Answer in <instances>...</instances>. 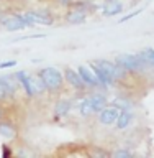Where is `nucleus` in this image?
Returning a JSON list of instances; mask_svg holds the SVG:
<instances>
[{
	"instance_id": "nucleus-1",
	"label": "nucleus",
	"mask_w": 154,
	"mask_h": 158,
	"mask_svg": "<svg viewBox=\"0 0 154 158\" xmlns=\"http://www.w3.org/2000/svg\"><path fill=\"white\" fill-rule=\"evenodd\" d=\"M36 74L43 79L48 94L57 96V94H61L64 91V84H66V81H64V74H62L61 69H57L54 66H44V68L39 69Z\"/></svg>"
},
{
	"instance_id": "nucleus-2",
	"label": "nucleus",
	"mask_w": 154,
	"mask_h": 158,
	"mask_svg": "<svg viewBox=\"0 0 154 158\" xmlns=\"http://www.w3.org/2000/svg\"><path fill=\"white\" fill-rule=\"evenodd\" d=\"M115 63L125 69L128 74H140L144 73L146 69H149L141 53H121L115 58Z\"/></svg>"
},
{
	"instance_id": "nucleus-3",
	"label": "nucleus",
	"mask_w": 154,
	"mask_h": 158,
	"mask_svg": "<svg viewBox=\"0 0 154 158\" xmlns=\"http://www.w3.org/2000/svg\"><path fill=\"white\" fill-rule=\"evenodd\" d=\"M0 25H2L3 30L12 31V33L13 31H22V30L31 27L23 13H7V15H3V17H0Z\"/></svg>"
},
{
	"instance_id": "nucleus-4",
	"label": "nucleus",
	"mask_w": 154,
	"mask_h": 158,
	"mask_svg": "<svg viewBox=\"0 0 154 158\" xmlns=\"http://www.w3.org/2000/svg\"><path fill=\"white\" fill-rule=\"evenodd\" d=\"M23 15L26 17L31 27H34V25L51 27V25H54V15L49 10H25Z\"/></svg>"
},
{
	"instance_id": "nucleus-5",
	"label": "nucleus",
	"mask_w": 154,
	"mask_h": 158,
	"mask_svg": "<svg viewBox=\"0 0 154 158\" xmlns=\"http://www.w3.org/2000/svg\"><path fill=\"white\" fill-rule=\"evenodd\" d=\"M18 82H20V87H22V92L25 94V97L28 99H34L36 97V91H34V84H33V74H30L28 71H17L15 73Z\"/></svg>"
},
{
	"instance_id": "nucleus-6",
	"label": "nucleus",
	"mask_w": 154,
	"mask_h": 158,
	"mask_svg": "<svg viewBox=\"0 0 154 158\" xmlns=\"http://www.w3.org/2000/svg\"><path fill=\"white\" fill-rule=\"evenodd\" d=\"M64 81H66V84H69L76 92H85L87 91V84L82 81V77H81V74L77 73V69H72V68H64Z\"/></svg>"
},
{
	"instance_id": "nucleus-7",
	"label": "nucleus",
	"mask_w": 154,
	"mask_h": 158,
	"mask_svg": "<svg viewBox=\"0 0 154 158\" xmlns=\"http://www.w3.org/2000/svg\"><path fill=\"white\" fill-rule=\"evenodd\" d=\"M77 73L81 74L82 81L87 84V87L90 89H102V84L98 81L97 74L93 73V69L90 66H85V64H81V66H77Z\"/></svg>"
},
{
	"instance_id": "nucleus-8",
	"label": "nucleus",
	"mask_w": 154,
	"mask_h": 158,
	"mask_svg": "<svg viewBox=\"0 0 154 158\" xmlns=\"http://www.w3.org/2000/svg\"><path fill=\"white\" fill-rule=\"evenodd\" d=\"M72 106L74 104H72L71 99L59 97L56 101V104H54V107H53V118L54 120H61V118L67 117L72 110Z\"/></svg>"
},
{
	"instance_id": "nucleus-9",
	"label": "nucleus",
	"mask_w": 154,
	"mask_h": 158,
	"mask_svg": "<svg viewBox=\"0 0 154 158\" xmlns=\"http://www.w3.org/2000/svg\"><path fill=\"white\" fill-rule=\"evenodd\" d=\"M118 114H120V109H116L113 106L103 107L102 110L97 114L98 123H100V125H115V122L118 118Z\"/></svg>"
},
{
	"instance_id": "nucleus-10",
	"label": "nucleus",
	"mask_w": 154,
	"mask_h": 158,
	"mask_svg": "<svg viewBox=\"0 0 154 158\" xmlns=\"http://www.w3.org/2000/svg\"><path fill=\"white\" fill-rule=\"evenodd\" d=\"M18 125L10 118H0V137L5 140H17L18 137Z\"/></svg>"
},
{
	"instance_id": "nucleus-11",
	"label": "nucleus",
	"mask_w": 154,
	"mask_h": 158,
	"mask_svg": "<svg viewBox=\"0 0 154 158\" xmlns=\"http://www.w3.org/2000/svg\"><path fill=\"white\" fill-rule=\"evenodd\" d=\"M123 10H125V5L121 0H105L102 3V15L105 18L116 17V15L123 13Z\"/></svg>"
},
{
	"instance_id": "nucleus-12",
	"label": "nucleus",
	"mask_w": 154,
	"mask_h": 158,
	"mask_svg": "<svg viewBox=\"0 0 154 158\" xmlns=\"http://www.w3.org/2000/svg\"><path fill=\"white\" fill-rule=\"evenodd\" d=\"M2 81H3L5 89H7L8 99H15V97H17V94L22 91L18 79H17V76H15V73L13 74H7V76H2Z\"/></svg>"
},
{
	"instance_id": "nucleus-13",
	"label": "nucleus",
	"mask_w": 154,
	"mask_h": 158,
	"mask_svg": "<svg viewBox=\"0 0 154 158\" xmlns=\"http://www.w3.org/2000/svg\"><path fill=\"white\" fill-rule=\"evenodd\" d=\"M87 17H89L87 13H84L74 7H69L66 15H64V20H66L67 25H82L87 22Z\"/></svg>"
},
{
	"instance_id": "nucleus-14",
	"label": "nucleus",
	"mask_w": 154,
	"mask_h": 158,
	"mask_svg": "<svg viewBox=\"0 0 154 158\" xmlns=\"http://www.w3.org/2000/svg\"><path fill=\"white\" fill-rule=\"evenodd\" d=\"M89 99H90V104H92V109H93V114H95V115L103 107L108 106V97H107V94H103V92L95 91V92L89 94Z\"/></svg>"
},
{
	"instance_id": "nucleus-15",
	"label": "nucleus",
	"mask_w": 154,
	"mask_h": 158,
	"mask_svg": "<svg viewBox=\"0 0 154 158\" xmlns=\"http://www.w3.org/2000/svg\"><path fill=\"white\" fill-rule=\"evenodd\" d=\"M133 120H135V112L133 110H120L118 118L115 122L116 130H126V128L133 123Z\"/></svg>"
},
{
	"instance_id": "nucleus-16",
	"label": "nucleus",
	"mask_w": 154,
	"mask_h": 158,
	"mask_svg": "<svg viewBox=\"0 0 154 158\" xmlns=\"http://www.w3.org/2000/svg\"><path fill=\"white\" fill-rule=\"evenodd\" d=\"M108 106H113V107L120 109V110H133L135 109V101H131L126 96H116L112 101H108Z\"/></svg>"
},
{
	"instance_id": "nucleus-17",
	"label": "nucleus",
	"mask_w": 154,
	"mask_h": 158,
	"mask_svg": "<svg viewBox=\"0 0 154 158\" xmlns=\"http://www.w3.org/2000/svg\"><path fill=\"white\" fill-rule=\"evenodd\" d=\"M79 114H81L84 118H90L92 115H95V114H93V109H92V104H90V99H89V94L79 101Z\"/></svg>"
},
{
	"instance_id": "nucleus-18",
	"label": "nucleus",
	"mask_w": 154,
	"mask_h": 158,
	"mask_svg": "<svg viewBox=\"0 0 154 158\" xmlns=\"http://www.w3.org/2000/svg\"><path fill=\"white\" fill-rule=\"evenodd\" d=\"M33 84H34V91H36V97H41L44 94H48L46 86H44L43 79L38 76V74H33Z\"/></svg>"
},
{
	"instance_id": "nucleus-19",
	"label": "nucleus",
	"mask_w": 154,
	"mask_h": 158,
	"mask_svg": "<svg viewBox=\"0 0 154 158\" xmlns=\"http://www.w3.org/2000/svg\"><path fill=\"white\" fill-rule=\"evenodd\" d=\"M143 54V58L146 59L148 66H149L151 69H154V48H144L140 51Z\"/></svg>"
},
{
	"instance_id": "nucleus-20",
	"label": "nucleus",
	"mask_w": 154,
	"mask_h": 158,
	"mask_svg": "<svg viewBox=\"0 0 154 158\" xmlns=\"http://www.w3.org/2000/svg\"><path fill=\"white\" fill-rule=\"evenodd\" d=\"M112 156H118V158H128V156H133V152L130 148H120V150H115L112 153Z\"/></svg>"
},
{
	"instance_id": "nucleus-21",
	"label": "nucleus",
	"mask_w": 154,
	"mask_h": 158,
	"mask_svg": "<svg viewBox=\"0 0 154 158\" xmlns=\"http://www.w3.org/2000/svg\"><path fill=\"white\" fill-rule=\"evenodd\" d=\"M143 12V8H138V10H135V12H133V13H128V15H125V17H121L120 20H118V23H125V22H130V20L131 18H135V17H138V15H140Z\"/></svg>"
},
{
	"instance_id": "nucleus-22",
	"label": "nucleus",
	"mask_w": 154,
	"mask_h": 158,
	"mask_svg": "<svg viewBox=\"0 0 154 158\" xmlns=\"http://www.w3.org/2000/svg\"><path fill=\"white\" fill-rule=\"evenodd\" d=\"M8 99V94H7V89L3 86V81H2V76H0V104L5 102Z\"/></svg>"
},
{
	"instance_id": "nucleus-23",
	"label": "nucleus",
	"mask_w": 154,
	"mask_h": 158,
	"mask_svg": "<svg viewBox=\"0 0 154 158\" xmlns=\"http://www.w3.org/2000/svg\"><path fill=\"white\" fill-rule=\"evenodd\" d=\"M13 155V150L10 148L8 145H2V156L3 158H8V156H12Z\"/></svg>"
},
{
	"instance_id": "nucleus-24",
	"label": "nucleus",
	"mask_w": 154,
	"mask_h": 158,
	"mask_svg": "<svg viewBox=\"0 0 154 158\" xmlns=\"http://www.w3.org/2000/svg\"><path fill=\"white\" fill-rule=\"evenodd\" d=\"M15 64H17V61H15V59H10V61H3V63H0V69H8V68H13Z\"/></svg>"
},
{
	"instance_id": "nucleus-25",
	"label": "nucleus",
	"mask_w": 154,
	"mask_h": 158,
	"mask_svg": "<svg viewBox=\"0 0 154 158\" xmlns=\"http://www.w3.org/2000/svg\"><path fill=\"white\" fill-rule=\"evenodd\" d=\"M59 2V5H62V7H66V8H69L71 5L74 3V0H57Z\"/></svg>"
},
{
	"instance_id": "nucleus-26",
	"label": "nucleus",
	"mask_w": 154,
	"mask_h": 158,
	"mask_svg": "<svg viewBox=\"0 0 154 158\" xmlns=\"http://www.w3.org/2000/svg\"><path fill=\"white\" fill-rule=\"evenodd\" d=\"M5 117V109H3V106L0 104V118H3Z\"/></svg>"
}]
</instances>
